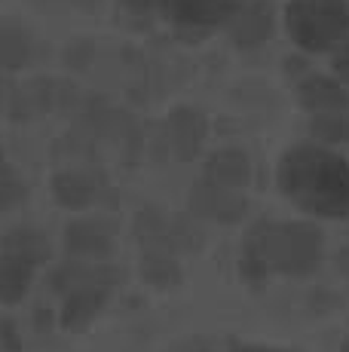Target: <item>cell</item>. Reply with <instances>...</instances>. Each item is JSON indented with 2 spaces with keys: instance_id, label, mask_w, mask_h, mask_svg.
<instances>
[{
  "instance_id": "6da1fadb",
  "label": "cell",
  "mask_w": 349,
  "mask_h": 352,
  "mask_svg": "<svg viewBox=\"0 0 349 352\" xmlns=\"http://www.w3.org/2000/svg\"><path fill=\"white\" fill-rule=\"evenodd\" d=\"M279 190L306 214L346 218L349 214V162L325 144H294L276 168Z\"/></svg>"
},
{
  "instance_id": "7a4b0ae2",
  "label": "cell",
  "mask_w": 349,
  "mask_h": 352,
  "mask_svg": "<svg viewBox=\"0 0 349 352\" xmlns=\"http://www.w3.org/2000/svg\"><path fill=\"white\" fill-rule=\"evenodd\" d=\"M260 245L270 273L313 276L322 263V230L310 221H260Z\"/></svg>"
},
{
  "instance_id": "3957f363",
  "label": "cell",
  "mask_w": 349,
  "mask_h": 352,
  "mask_svg": "<svg viewBox=\"0 0 349 352\" xmlns=\"http://www.w3.org/2000/svg\"><path fill=\"white\" fill-rule=\"evenodd\" d=\"M285 31L304 52H331L349 37L346 0H288Z\"/></svg>"
},
{
  "instance_id": "277c9868",
  "label": "cell",
  "mask_w": 349,
  "mask_h": 352,
  "mask_svg": "<svg viewBox=\"0 0 349 352\" xmlns=\"http://www.w3.org/2000/svg\"><path fill=\"white\" fill-rule=\"evenodd\" d=\"M187 212L196 221H212V224H239L248 212V199L243 190L212 184L209 178H199L187 196Z\"/></svg>"
},
{
  "instance_id": "5b68a950",
  "label": "cell",
  "mask_w": 349,
  "mask_h": 352,
  "mask_svg": "<svg viewBox=\"0 0 349 352\" xmlns=\"http://www.w3.org/2000/svg\"><path fill=\"white\" fill-rule=\"evenodd\" d=\"M65 248L80 261H107L117 252V224L107 218H77L65 227Z\"/></svg>"
},
{
  "instance_id": "8992f818",
  "label": "cell",
  "mask_w": 349,
  "mask_h": 352,
  "mask_svg": "<svg viewBox=\"0 0 349 352\" xmlns=\"http://www.w3.org/2000/svg\"><path fill=\"white\" fill-rule=\"evenodd\" d=\"M227 34L233 46L239 50H258L276 31V6L273 0H245L230 19H227Z\"/></svg>"
},
{
  "instance_id": "52a82bcc",
  "label": "cell",
  "mask_w": 349,
  "mask_h": 352,
  "mask_svg": "<svg viewBox=\"0 0 349 352\" xmlns=\"http://www.w3.org/2000/svg\"><path fill=\"white\" fill-rule=\"evenodd\" d=\"M117 282L104 279V282H92V285L74 288L68 294H62V313H58V322H62L65 331H83L95 322V316L104 309V303L111 300Z\"/></svg>"
},
{
  "instance_id": "ba28073f",
  "label": "cell",
  "mask_w": 349,
  "mask_h": 352,
  "mask_svg": "<svg viewBox=\"0 0 349 352\" xmlns=\"http://www.w3.org/2000/svg\"><path fill=\"white\" fill-rule=\"evenodd\" d=\"M157 10L181 31H209L227 22L224 0H157Z\"/></svg>"
},
{
  "instance_id": "9c48e42d",
  "label": "cell",
  "mask_w": 349,
  "mask_h": 352,
  "mask_svg": "<svg viewBox=\"0 0 349 352\" xmlns=\"http://www.w3.org/2000/svg\"><path fill=\"white\" fill-rule=\"evenodd\" d=\"M169 144L174 151V157L190 162L203 153L205 144V135H209V120L196 111V107H174L169 113Z\"/></svg>"
},
{
  "instance_id": "30bf717a",
  "label": "cell",
  "mask_w": 349,
  "mask_h": 352,
  "mask_svg": "<svg viewBox=\"0 0 349 352\" xmlns=\"http://www.w3.org/2000/svg\"><path fill=\"white\" fill-rule=\"evenodd\" d=\"M49 190L58 206L83 212L102 199V178H95L92 172H80V168H65V172L52 175Z\"/></svg>"
},
{
  "instance_id": "8fae6325",
  "label": "cell",
  "mask_w": 349,
  "mask_h": 352,
  "mask_svg": "<svg viewBox=\"0 0 349 352\" xmlns=\"http://www.w3.org/2000/svg\"><path fill=\"white\" fill-rule=\"evenodd\" d=\"M297 104L306 113H325V111H349V92L340 80L334 77H304L297 83Z\"/></svg>"
},
{
  "instance_id": "7c38bea8",
  "label": "cell",
  "mask_w": 349,
  "mask_h": 352,
  "mask_svg": "<svg viewBox=\"0 0 349 352\" xmlns=\"http://www.w3.org/2000/svg\"><path fill=\"white\" fill-rule=\"evenodd\" d=\"M104 279L120 282V270L111 267L107 261H80V257H71L68 263H62V267H56L49 273V288L56 294H68L74 288H83Z\"/></svg>"
},
{
  "instance_id": "4fadbf2b",
  "label": "cell",
  "mask_w": 349,
  "mask_h": 352,
  "mask_svg": "<svg viewBox=\"0 0 349 352\" xmlns=\"http://www.w3.org/2000/svg\"><path fill=\"white\" fill-rule=\"evenodd\" d=\"M203 178H209L212 184L233 187V190H245L251 181V160L239 147H221L214 151L203 166Z\"/></svg>"
},
{
  "instance_id": "5bb4252c",
  "label": "cell",
  "mask_w": 349,
  "mask_h": 352,
  "mask_svg": "<svg viewBox=\"0 0 349 352\" xmlns=\"http://www.w3.org/2000/svg\"><path fill=\"white\" fill-rule=\"evenodd\" d=\"M0 252L12 254V257H22V261H28L31 267H43V263L52 257V245H49L43 230L19 224V227L6 230V233L0 236Z\"/></svg>"
},
{
  "instance_id": "9a60e30c",
  "label": "cell",
  "mask_w": 349,
  "mask_h": 352,
  "mask_svg": "<svg viewBox=\"0 0 349 352\" xmlns=\"http://www.w3.org/2000/svg\"><path fill=\"white\" fill-rule=\"evenodd\" d=\"M34 270L28 261L12 257L0 252V303L3 307H16L28 297L31 285H34Z\"/></svg>"
},
{
  "instance_id": "2e32d148",
  "label": "cell",
  "mask_w": 349,
  "mask_h": 352,
  "mask_svg": "<svg viewBox=\"0 0 349 352\" xmlns=\"http://www.w3.org/2000/svg\"><path fill=\"white\" fill-rule=\"evenodd\" d=\"M135 239L144 252H172V218L163 214V208H141L135 218Z\"/></svg>"
},
{
  "instance_id": "e0dca14e",
  "label": "cell",
  "mask_w": 349,
  "mask_h": 352,
  "mask_svg": "<svg viewBox=\"0 0 349 352\" xmlns=\"http://www.w3.org/2000/svg\"><path fill=\"white\" fill-rule=\"evenodd\" d=\"M239 273L251 288H264L270 267L264 261V245H260V221L248 227L245 242H243V254H239Z\"/></svg>"
},
{
  "instance_id": "ac0fdd59",
  "label": "cell",
  "mask_w": 349,
  "mask_h": 352,
  "mask_svg": "<svg viewBox=\"0 0 349 352\" xmlns=\"http://www.w3.org/2000/svg\"><path fill=\"white\" fill-rule=\"evenodd\" d=\"M141 279L153 288H174L184 279V270L172 252H144L141 257Z\"/></svg>"
},
{
  "instance_id": "d6986e66",
  "label": "cell",
  "mask_w": 349,
  "mask_h": 352,
  "mask_svg": "<svg viewBox=\"0 0 349 352\" xmlns=\"http://www.w3.org/2000/svg\"><path fill=\"white\" fill-rule=\"evenodd\" d=\"M34 40L19 25H0V67H22L31 62Z\"/></svg>"
},
{
  "instance_id": "ffe728a7",
  "label": "cell",
  "mask_w": 349,
  "mask_h": 352,
  "mask_svg": "<svg viewBox=\"0 0 349 352\" xmlns=\"http://www.w3.org/2000/svg\"><path fill=\"white\" fill-rule=\"evenodd\" d=\"M310 135L315 144H346L349 141V111H325L310 117Z\"/></svg>"
},
{
  "instance_id": "44dd1931",
  "label": "cell",
  "mask_w": 349,
  "mask_h": 352,
  "mask_svg": "<svg viewBox=\"0 0 349 352\" xmlns=\"http://www.w3.org/2000/svg\"><path fill=\"white\" fill-rule=\"evenodd\" d=\"M25 193H28L25 181L19 178V172L10 166V162H3V166H0V212L16 208L19 202L25 199Z\"/></svg>"
},
{
  "instance_id": "7402d4cb",
  "label": "cell",
  "mask_w": 349,
  "mask_h": 352,
  "mask_svg": "<svg viewBox=\"0 0 349 352\" xmlns=\"http://www.w3.org/2000/svg\"><path fill=\"white\" fill-rule=\"evenodd\" d=\"M0 352H22V337L12 319L0 316Z\"/></svg>"
},
{
  "instance_id": "603a6c76",
  "label": "cell",
  "mask_w": 349,
  "mask_h": 352,
  "mask_svg": "<svg viewBox=\"0 0 349 352\" xmlns=\"http://www.w3.org/2000/svg\"><path fill=\"white\" fill-rule=\"evenodd\" d=\"M334 71H337L340 80H346V83H349V43L340 46L337 56H334Z\"/></svg>"
},
{
  "instance_id": "cb8c5ba5",
  "label": "cell",
  "mask_w": 349,
  "mask_h": 352,
  "mask_svg": "<svg viewBox=\"0 0 349 352\" xmlns=\"http://www.w3.org/2000/svg\"><path fill=\"white\" fill-rule=\"evenodd\" d=\"M126 12H135V16H144V12L157 10V0H123Z\"/></svg>"
},
{
  "instance_id": "d4e9b609",
  "label": "cell",
  "mask_w": 349,
  "mask_h": 352,
  "mask_svg": "<svg viewBox=\"0 0 349 352\" xmlns=\"http://www.w3.org/2000/svg\"><path fill=\"white\" fill-rule=\"evenodd\" d=\"M233 352H279V349H267V346H239Z\"/></svg>"
},
{
  "instance_id": "484cf974",
  "label": "cell",
  "mask_w": 349,
  "mask_h": 352,
  "mask_svg": "<svg viewBox=\"0 0 349 352\" xmlns=\"http://www.w3.org/2000/svg\"><path fill=\"white\" fill-rule=\"evenodd\" d=\"M3 162H6V157H3V147H0V166H3Z\"/></svg>"
}]
</instances>
